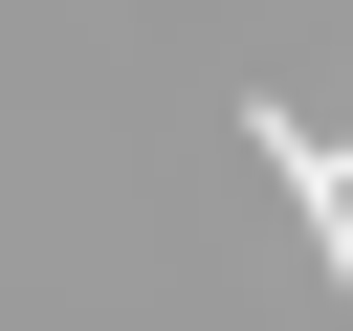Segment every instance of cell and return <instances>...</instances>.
<instances>
[{"label": "cell", "instance_id": "1", "mask_svg": "<svg viewBox=\"0 0 353 331\" xmlns=\"http://www.w3.org/2000/svg\"><path fill=\"white\" fill-rule=\"evenodd\" d=\"M243 154H265V177H287V199H309V265H331V287H353V154H331V132H309V110H287V88H265V110H243Z\"/></svg>", "mask_w": 353, "mask_h": 331}]
</instances>
